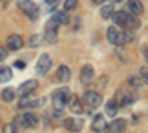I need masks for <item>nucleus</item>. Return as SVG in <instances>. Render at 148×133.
Listing matches in <instances>:
<instances>
[{"label": "nucleus", "instance_id": "f257e3e1", "mask_svg": "<svg viewBox=\"0 0 148 133\" xmlns=\"http://www.w3.org/2000/svg\"><path fill=\"white\" fill-rule=\"evenodd\" d=\"M113 19V22L116 25L121 27V28H126V30H138L141 27V21L138 19V16H135L129 12L125 10H117L113 12V15L110 16Z\"/></svg>", "mask_w": 148, "mask_h": 133}, {"label": "nucleus", "instance_id": "f03ea898", "mask_svg": "<svg viewBox=\"0 0 148 133\" xmlns=\"http://www.w3.org/2000/svg\"><path fill=\"white\" fill-rule=\"evenodd\" d=\"M71 96V92L68 87H59L56 90H53L52 93V106L55 110V115H62V111L65 105L68 104V99Z\"/></svg>", "mask_w": 148, "mask_h": 133}, {"label": "nucleus", "instance_id": "7ed1b4c3", "mask_svg": "<svg viewBox=\"0 0 148 133\" xmlns=\"http://www.w3.org/2000/svg\"><path fill=\"white\" fill-rule=\"evenodd\" d=\"M18 8L25 14V16L31 21H37L39 19V15H40V9L34 2L31 0H18Z\"/></svg>", "mask_w": 148, "mask_h": 133}, {"label": "nucleus", "instance_id": "20e7f679", "mask_svg": "<svg viewBox=\"0 0 148 133\" xmlns=\"http://www.w3.org/2000/svg\"><path fill=\"white\" fill-rule=\"evenodd\" d=\"M107 39L111 44H114V46H123V44H126L129 42V35L125 31L119 30L117 27H110L107 30Z\"/></svg>", "mask_w": 148, "mask_h": 133}, {"label": "nucleus", "instance_id": "39448f33", "mask_svg": "<svg viewBox=\"0 0 148 133\" xmlns=\"http://www.w3.org/2000/svg\"><path fill=\"white\" fill-rule=\"evenodd\" d=\"M14 124L16 127H24V129L36 127L37 124H39V118H37L34 114H31V113H25L22 115H16L14 118Z\"/></svg>", "mask_w": 148, "mask_h": 133}, {"label": "nucleus", "instance_id": "423d86ee", "mask_svg": "<svg viewBox=\"0 0 148 133\" xmlns=\"http://www.w3.org/2000/svg\"><path fill=\"white\" fill-rule=\"evenodd\" d=\"M58 27H59V24L56 21H53L52 18L49 21H46L43 37H45V40H47V43H51V44L56 43V40H58Z\"/></svg>", "mask_w": 148, "mask_h": 133}, {"label": "nucleus", "instance_id": "0eeeda50", "mask_svg": "<svg viewBox=\"0 0 148 133\" xmlns=\"http://www.w3.org/2000/svg\"><path fill=\"white\" fill-rule=\"evenodd\" d=\"M45 105V98H33L31 95H25L21 96L19 102H18V108L19 110H30V108H39Z\"/></svg>", "mask_w": 148, "mask_h": 133}, {"label": "nucleus", "instance_id": "6e6552de", "mask_svg": "<svg viewBox=\"0 0 148 133\" xmlns=\"http://www.w3.org/2000/svg\"><path fill=\"white\" fill-rule=\"evenodd\" d=\"M82 99H83V104L88 105L89 108H98L102 104V96L93 90H86L82 96Z\"/></svg>", "mask_w": 148, "mask_h": 133}, {"label": "nucleus", "instance_id": "1a4fd4ad", "mask_svg": "<svg viewBox=\"0 0 148 133\" xmlns=\"http://www.w3.org/2000/svg\"><path fill=\"white\" fill-rule=\"evenodd\" d=\"M116 104L119 105V106H127V105H130V104H133L135 102V95L130 92V90H125V89H120V90H117V93H116Z\"/></svg>", "mask_w": 148, "mask_h": 133}, {"label": "nucleus", "instance_id": "9d476101", "mask_svg": "<svg viewBox=\"0 0 148 133\" xmlns=\"http://www.w3.org/2000/svg\"><path fill=\"white\" fill-rule=\"evenodd\" d=\"M51 67H52L51 56H49L47 53H43V55H40L39 61H37V64H36V72L39 76H45V74H47V71L51 70Z\"/></svg>", "mask_w": 148, "mask_h": 133}, {"label": "nucleus", "instance_id": "9b49d317", "mask_svg": "<svg viewBox=\"0 0 148 133\" xmlns=\"http://www.w3.org/2000/svg\"><path fill=\"white\" fill-rule=\"evenodd\" d=\"M37 87H39V81L34 80V78H31V80L24 81V83L21 84V86L16 89V92H15V93L21 98V96H25V95H31Z\"/></svg>", "mask_w": 148, "mask_h": 133}, {"label": "nucleus", "instance_id": "f8f14e48", "mask_svg": "<svg viewBox=\"0 0 148 133\" xmlns=\"http://www.w3.org/2000/svg\"><path fill=\"white\" fill-rule=\"evenodd\" d=\"M92 130L95 133H110V129H108V124L105 121V118L101 115V114H98L93 117L92 120Z\"/></svg>", "mask_w": 148, "mask_h": 133}, {"label": "nucleus", "instance_id": "ddd939ff", "mask_svg": "<svg viewBox=\"0 0 148 133\" xmlns=\"http://www.w3.org/2000/svg\"><path fill=\"white\" fill-rule=\"evenodd\" d=\"M95 78V70L90 64H86L82 71H80V81L84 84V86H89V84L93 81Z\"/></svg>", "mask_w": 148, "mask_h": 133}, {"label": "nucleus", "instance_id": "4468645a", "mask_svg": "<svg viewBox=\"0 0 148 133\" xmlns=\"http://www.w3.org/2000/svg\"><path fill=\"white\" fill-rule=\"evenodd\" d=\"M24 46V40L21 35L18 34H10L9 37L6 39V47L9 50H18Z\"/></svg>", "mask_w": 148, "mask_h": 133}, {"label": "nucleus", "instance_id": "2eb2a0df", "mask_svg": "<svg viewBox=\"0 0 148 133\" xmlns=\"http://www.w3.org/2000/svg\"><path fill=\"white\" fill-rule=\"evenodd\" d=\"M67 105H68V108H70V111L74 113V114H77V115H80V114L84 113V110H83V104H82V101L77 98V95H71Z\"/></svg>", "mask_w": 148, "mask_h": 133}, {"label": "nucleus", "instance_id": "dca6fc26", "mask_svg": "<svg viewBox=\"0 0 148 133\" xmlns=\"http://www.w3.org/2000/svg\"><path fill=\"white\" fill-rule=\"evenodd\" d=\"M64 127H65L67 130H70V132H80V130L83 129V120H80V118H73V117L65 118V120H64Z\"/></svg>", "mask_w": 148, "mask_h": 133}, {"label": "nucleus", "instance_id": "f3484780", "mask_svg": "<svg viewBox=\"0 0 148 133\" xmlns=\"http://www.w3.org/2000/svg\"><path fill=\"white\" fill-rule=\"evenodd\" d=\"M56 77L61 83H68L71 80V70L67 65H59L56 70Z\"/></svg>", "mask_w": 148, "mask_h": 133}, {"label": "nucleus", "instance_id": "a211bd4d", "mask_svg": "<svg viewBox=\"0 0 148 133\" xmlns=\"http://www.w3.org/2000/svg\"><path fill=\"white\" fill-rule=\"evenodd\" d=\"M108 129H110L111 133H123L126 130V120L125 118H116L111 121Z\"/></svg>", "mask_w": 148, "mask_h": 133}, {"label": "nucleus", "instance_id": "6ab92c4d", "mask_svg": "<svg viewBox=\"0 0 148 133\" xmlns=\"http://www.w3.org/2000/svg\"><path fill=\"white\" fill-rule=\"evenodd\" d=\"M127 9L132 15L138 16L144 12V6H142V2L141 0H127Z\"/></svg>", "mask_w": 148, "mask_h": 133}, {"label": "nucleus", "instance_id": "aec40b11", "mask_svg": "<svg viewBox=\"0 0 148 133\" xmlns=\"http://www.w3.org/2000/svg\"><path fill=\"white\" fill-rule=\"evenodd\" d=\"M52 19L56 21L59 25H67V24H70V21H71L70 15L67 14V10H58V12H55V14H52Z\"/></svg>", "mask_w": 148, "mask_h": 133}, {"label": "nucleus", "instance_id": "412c9836", "mask_svg": "<svg viewBox=\"0 0 148 133\" xmlns=\"http://www.w3.org/2000/svg\"><path fill=\"white\" fill-rule=\"evenodd\" d=\"M117 111H119V105L116 104V101H114V99L108 101L107 105H105V114H107L108 117L113 118V117L117 114Z\"/></svg>", "mask_w": 148, "mask_h": 133}, {"label": "nucleus", "instance_id": "4be33fe9", "mask_svg": "<svg viewBox=\"0 0 148 133\" xmlns=\"http://www.w3.org/2000/svg\"><path fill=\"white\" fill-rule=\"evenodd\" d=\"M12 77H14V74L9 67H0V83H6L12 80Z\"/></svg>", "mask_w": 148, "mask_h": 133}, {"label": "nucleus", "instance_id": "5701e85b", "mask_svg": "<svg viewBox=\"0 0 148 133\" xmlns=\"http://www.w3.org/2000/svg\"><path fill=\"white\" fill-rule=\"evenodd\" d=\"M43 40H45V37H43L42 34H34V35H31L30 40H28V46L33 47V49H36V47H40L42 43H43Z\"/></svg>", "mask_w": 148, "mask_h": 133}, {"label": "nucleus", "instance_id": "b1692460", "mask_svg": "<svg viewBox=\"0 0 148 133\" xmlns=\"http://www.w3.org/2000/svg\"><path fill=\"white\" fill-rule=\"evenodd\" d=\"M15 90L12 89V87H6L3 92H2V98H3V101L5 102H12L15 99Z\"/></svg>", "mask_w": 148, "mask_h": 133}, {"label": "nucleus", "instance_id": "393cba45", "mask_svg": "<svg viewBox=\"0 0 148 133\" xmlns=\"http://www.w3.org/2000/svg\"><path fill=\"white\" fill-rule=\"evenodd\" d=\"M113 12H114V5H105V6H102L101 8V16L104 18V19H108L111 15H113Z\"/></svg>", "mask_w": 148, "mask_h": 133}, {"label": "nucleus", "instance_id": "a878e982", "mask_svg": "<svg viewBox=\"0 0 148 133\" xmlns=\"http://www.w3.org/2000/svg\"><path fill=\"white\" fill-rule=\"evenodd\" d=\"M127 81H129V84H130L132 87H136V89H139V87L142 86V84H144L139 76H130Z\"/></svg>", "mask_w": 148, "mask_h": 133}, {"label": "nucleus", "instance_id": "bb28decb", "mask_svg": "<svg viewBox=\"0 0 148 133\" xmlns=\"http://www.w3.org/2000/svg\"><path fill=\"white\" fill-rule=\"evenodd\" d=\"M79 5V0H65V3H64V10L70 12V10H74L77 8Z\"/></svg>", "mask_w": 148, "mask_h": 133}, {"label": "nucleus", "instance_id": "cd10ccee", "mask_svg": "<svg viewBox=\"0 0 148 133\" xmlns=\"http://www.w3.org/2000/svg\"><path fill=\"white\" fill-rule=\"evenodd\" d=\"M3 133H18V127L14 123L6 124V126H3Z\"/></svg>", "mask_w": 148, "mask_h": 133}, {"label": "nucleus", "instance_id": "c85d7f7f", "mask_svg": "<svg viewBox=\"0 0 148 133\" xmlns=\"http://www.w3.org/2000/svg\"><path fill=\"white\" fill-rule=\"evenodd\" d=\"M139 77H141L142 83L148 86V68H147V67H142V68H141V74H139Z\"/></svg>", "mask_w": 148, "mask_h": 133}, {"label": "nucleus", "instance_id": "c756f323", "mask_svg": "<svg viewBox=\"0 0 148 133\" xmlns=\"http://www.w3.org/2000/svg\"><path fill=\"white\" fill-rule=\"evenodd\" d=\"M6 58H8V52H6V49H5L3 46H0V62L5 61Z\"/></svg>", "mask_w": 148, "mask_h": 133}, {"label": "nucleus", "instance_id": "7c9ffc66", "mask_svg": "<svg viewBox=\"0 0 148 133\" xmlns=\"http://www.w3.org/2000/svg\"><path fill=\"white\" fill-rule=\"evenodd\" d=\"M14 67L15 68H19V70H24V68H25V64H24L22 61H15L14 62Z\"/></svg>", "mask_w": 148, "mask_h": 133}, {"label": "nucleus", "instance_id": "2f4dec72", "mask_svg": "<svg viewBox=\"0 0 148 133\" xmlns=\"http://www.w3.org/2000/svg\"><path fill=\"white\" fill-rule=\"evenodd\" d=\"M58 2H59V0H45V3H46V5H49V6H53V8L56 6V3H58Z\"/></svg>", "mask_w": 148, "mask_h": 133}, {"label": "nucleus", "instance_id": "473e14b6", "mask_svg": "<svg viewBox=\"0 0 148 133\" xmlns=\"http://www.w3.org/2000/svg\"><path fill=\"white\" fill-rule=\"evenodd\" d=\"M92 2L95 3V5H101V3H104L105 0H92Z\"/></svg>", "mask_w": 148, "mask_h": 133}, {"label": "nucleus", "instance_id": "72a5a7b5", "mask_svg": "<svg viewBox=\"0 0 148 133\" xmlns=\"http://www.w3.org/2000/svg\"><path fill=\"white\" fill-rule=\"evenodd\" d=\"M120 2H121V0H110L111 5H116V3H120Z\"/></svg>", "mask_w": 148, "mask_h": 133}, {"label": "nucleus", "instance_id": "f704fd0d", "mask_svg": "<svg viewBox=\"0 0 148 133\" xmlns=\"http://www.w3.org/2000/svg\"><path fill=\"white\" fill-rule=\"evenodd\" d=\"M145 58H147V61H148V52H145Z\"/></svg>", "mask_w": 148, "mask_h": 133}, {"label": "nucleus", "instance_id": "c9c22d12", "mask_svg": "<svg viewBox=\"0 0 148 133\" xmlns=\"http://www.w3.org/2000/svg\"><path fill=\"white\" fill-rule=\"evenodd\" d=\"M0 2H9V0H0Z\"/></svg>", "mask_w": 148, "mask_h": 133}]
</instances>
